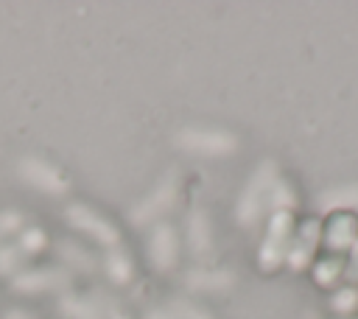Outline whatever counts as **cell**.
<instances>
[{"instance_id":"cell-1","label":"cell","mask_w":358,"mask_h":319,"mask_svg":"<svg viewBox=\"0 0 358 319\" xmlns=\"http://www.w3.org/2000/svg\"><path fill=\"white\" fill-rule=\"evenodd\" d=\"M64 224H67L73 232H78L84 241L101 246L103 252H106V249H117L120 241H123L120 227H117L109 215H103L101 210H95V207L84 204V201H70V204L64 207Z\"/></svg>"},{"instance_id":"cell-2","label":"cell","mask_w":358,"mask_h":319,"mask_svg":"<svg viewBox=\"0 0 358 319\" xmlns=\"http://www.w3.org/2000/svg\"><path fill=\"white\" fill-rule=\"evenodd\" d=\"M294 229H296V224H294V213L291 210H274L268 215V227H266V235H263L260 249H257L260 271L271 274L285 263L291 241H294Z\"/></svg>"},{"instance_id":"cell-3","label":"cell","mask_w":358,"mask_h":319,"mask_svg":"<svg viewBox=\"0 0 358 319\" xmlns=\"http://www.w3.org/2000/svg\"><path fill=\"white\" fill-rule=\"evenodd\" d=\"M277 171H274V162H263L252 179L246 182V187L241 190V199H238V207H235V215H238V224L243 227H252L268 207H271V193H274V185H277Z\"/></svg>"},{"instance_id":"cell-4","label":"cell","mask_w":358,"mask_h":319,"mask_svg":"<svg viewBox=\"0 0 358 319\" xmlns=\"http://www.w3.org/2000/svg\"><path fill=\"white\" fill-rule=\"evenodd\" d=\"M73 274L64 266H25L17 277H11V291L20 297H39V294H64Z\"/></svg>"},{"instance_id":"cell-5","label":"cell","mask_w":358,"mask_h":319,"mask_svg":"<svg viewBox=\"0 0 358 319\" xmlns=\"http://www.w3.org/2000/svg\"><path fill=\"white\" fill-rule=\"evenodd\" d=\"M176 146L187 154H201V157H224L232 154L238 146V137L221 126H185L176 132Z\"/></svg>"},{"instance_id":"cell-6","label":"cell","mask_w":358,"mask_h":319,"mask_svg":"<svg viewBox=\"0 0 358 319\" xmlns=\"http://www.w3.org/2000/svg\"><path fill=\"white\" fill-rule=\"evenodd\" d=\"M179 252H182L179 229L168 218L151 224V232H148V241H145V257H148L151 269H157L162 274L173 271L176 263H179Z\"/></svg>"},{"instance_id":"cell-7","label":"cell","mask_w":358,"mask_h":319,"mask_svg":"<svg viewBox=\"0 0 358 319\" xmlns=\"http://www.w3.org/2000/svg\"><path fill=\"white\" fill-rule=\"evenodd\" d=\"M20 176L34 190H39L45 196H64L70 190L67 173L59 165L42 160V157H25V160H20Z\"/></svg>"},{"instance_id":"cell-8","label":"cell","mask_w":358,"mask_h":319,"mask_svg":"<svg viewBox=\"0 0 358 319\" xmlns=\"http://www.w3.org/2000/svg\"><path fill=\"white\" fill-rule=\"evenodd\" d=\"M176 193H179L176 179H173V176H165L151 193H145V196L131 207V221H134L137 227H148V224L162 221L165 213L173 207Z\"/></svg>"},{"instance_id":"cell-9","label":"cell","mask_w":358,"mask_h":319,"mask_svg":"<svg viewBox=\"0 0 358 319\" xmlns=\"http://www.w3.org/2000/svg\"><path fill=\"white\" fill-rule=\"evenodd\" d=\"M319 238H322V224H319L316 218L302 221V224L294 229V241H291V249H288L285 263H288L291 269L308 266L310 257H313V249L319 246Z\"/></svg>"},{"instance_id":"cell-10","label":"cell","mask_w":358,"mask_h":319,"mask_svg":"<svg viewBox=\"0 0 358 319\" xmlns=\"http://www.w3.org/2000/svg\"><path fill=\"white\" fill-rule=\"evenodd\" d=\"M185 241L196 257H207L213 252V221L204 210L190 213V218L185 224Z\"/></svg>"},{"instance_id":"cell-11","label":"cell","mask_w":358,"mask_h":319,"mask_svg":"<svg viewBox=\"0 0 358 319\" xmlns=\"http://www.w3.org/2000/svg\"><path fill=\"white\" fill-rule=\"evenodd\" d=\"M101 269H103V274H106V280L112 285H129L134 280V274H137L134 260H131V255L123 246L106 249L103 257H101Z\"/></svg>"},{"instance_id":"cell-12","label":"cell","mask_w":358,"mask_h":319,"mask_svg":"<svg viewBox=\"0 0 358 319\" xmlns=\"http://www.w3.org/2000/svg\"><path fill=\"white\" fill-rule=\"evenodd\" d=\"M355 235H358L355 218H352L350 213H341V210L322 227V238H324V243H327L330 249H347V246L355 241Z\"/></svg>"},{"instance_id":"cell-13","label":"cell","mask_w":358,"mask_h":319,"mask_svg":"<svg viewBox=\"0 0 358 319\" xmlns=\"http://www.w3.org/2000/svg\"><path fill=\"white\" fill-rule=\"evenodd\" d=\"M59 316L62 319H106V311L98 299L81 294H62L59 297Z\"/></svg>"},{"instance_id":"cell-14","label":"cell","mask_w":358,"mask_h":319,"mask_svg":"<svg viewBox=\"0 0 358 319\" xmlns=\"http://www.w3.org/2000/svg\"><path fill=\"white\" fill-rule=\"evenodd\" d=\"M187 285L193 291H221L232 283V274L229 271H221V269H213V266H201V269H193L187 271Z\"/></svg>"},{"instance_id":"cell-15","label":"cell","mask_w":358,"mask_h":319,"mask_svg":"<svg viewBox=\"0 0 358 319\" xmlns=\"http://www.w3.org/2000/svg\"><path fill=\"white\" fill-rule=\"evenodd\" d=\"M14 243H17V246H20V252L31 260V257H39V255L50 246V232H48V229H42V227H36V224H25V227L17 232Z\"/></svg>"},{"instance_id":"cell-16","label":"cell","mask_w":358,"mask_h":319,"mask_svg":"<svg viewBox=\"0 0 358 319\" xmlns=\"http://www.w3.org/2000/svg\"><path fill=\"white\" fill-rule=\"evenodd\" d=\"M28 266V257L20 252V246L14 241H3L0 243V277H17L22 269Z\"/></svg>"},{"instance_id":"cell-17","label":"cell","mask_w":358,"mask_h":319,"mask_svg":"<svg viewBox=\"0 0 358 319\" xmlns=\"http://www.w3.org/2000/svg\"><path fill=\"white\" fill-rule=\"evenodd\" d=\"M59 252H62V257H64V263H67L70 269H81V271H92V269H95V260H92L90 249H87L84 243H78V241H64V243H59Z\"/></svg>"},{"instance_id":"cell-18","label":"cell","mask_w":358,"mask_h":319,"mask_svg":"<svg viewBox=\"0 0 358 319\" xmlns=\"http://www.w3.org/2000/svg\"><path fill=\"white\" fill-rule=\"evenodd\" d=\"M165 311L173 316V319H213V313L207 308H201L199 302L187 299V297H176L165 305Z\"/></svg>"},{"instance_id":"cell-19","label":"cell","mask_w":358,"mask_h":319,"mask_svg":"<svg viewBox=\"0 0 358 319\" xmlns=\"http://www.w3.org/2000/svg\"><path fill=\"white\" fill-rule=\"evenodd\" d=\"M25 227V213L20 210H0V243L8 241L11 235L17 238V232Z\"/></svg>"},{"instance_id":"cell-20","label":"cell","mask_w":358,"mask_h":319,"mask_svg":"<svg viewBox=\"0 0 358 319\" xmlns=\"http://www.w3.org/2000/svg\"><path fill=\"white\" fill-rule=\"evenodd\" d=\"M341 269H344V263H341V260H336V257H333V260H327V263H319V266H316V280H319L322 285H330V283L341 274Z\"/></svg>"},{"instance_id":"cell-21","label":"cell","mask_w":358,"mask_h":319,"mask_svg":"<svg viewBox=\"0 0 358 319\" xmlns=\"http://www.w3.org/2000/svg\"><path fill=\"white\" fill-rule=\"evenodd\" d=\"M0 319H39L31 308H22V305H17V308H11V311H6Z\"/></svg>"},{"instance_id":"cell-22","label":"cell","mask_w":358,"mask_h":319,"mask_svg":"<svg viewBox=\"0 0 358 319\" xmlns=\"http://www.w3.org/2000/svg\"><path fill=\"white\" fill-rule=\"evenodd\" d=\"M145 319H173V316H171L165 308H157V311H148V313H145Z\"/></svg>"},{"instance_id":"cell-23","label":"cell","mask_w":358,"mask_h":319,"mask_svg":"<svg viewBox=\"0 0 358 319\" xmlns=\"http://www.w3.org/2000/svg\"><path fill=\"white\" fill-rule=\"evenodd\" d=\"M350 277H358V241H355V252H352V269H350Z\"/></svg>"}]
</instances>
